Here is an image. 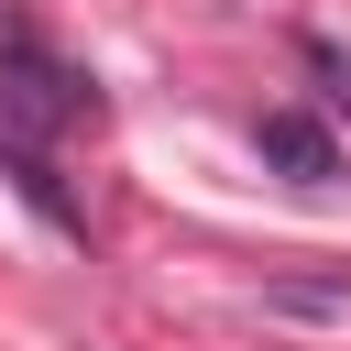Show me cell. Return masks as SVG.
<instances>
[{"instance_id":"obj_1","label":"cell","mask_w":351,"mask_h":351,"mask_svg":"<svg viewBox=\"0 0 351 351\" xmlns=\"http://www.w3.org/2000/svg\"><path fill=\"white\" fill-rule=\"evenodd\" d=\"M66 121H99V88L22 33V44L0 55V132H66Z\"/></svg>"},{"instance_id":"obj_2","label":"cell","mask_w":351,"mask_h":351,"mask_svg":"<svg viewBox=\"0 0 351 351\" xmlns=\"http://www.w3.org/2000/svg\"><path fill=\"white\" fill-rule=\"evenodd\" d=\"M252 143H263V165H274V176H296V186H329V176H340V143H329L307 110H263V132H252Z\"/></svg>"},{"instance_id":"obj_3","label":"cell","mask_w":351,"mask_h":351,"mask_svg":"<svg viewBox=\"0 0 351 351\" xmlns=\"http://www.w3.org/2000/svg\"><path fill=\"white\" fill-rule=\"evenodd\" d=\"M11 44H22V22H11V0H0V55H11Z\"/></svg>"}]
</instances>
